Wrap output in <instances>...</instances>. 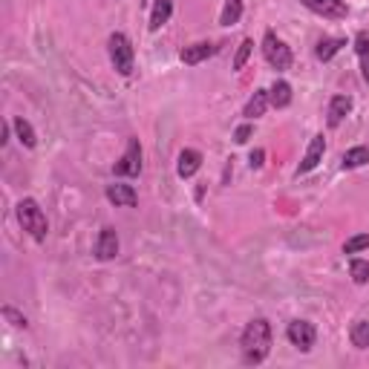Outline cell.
I'll return each instance as SVG.
<instances>
[{"mask_svg":"<svg viewBox=\"0 0 369 369\" xmlns=\"http://www.w3.org/2000/svg\"><path fill=\"white\" fill-rule=\"evenodd\" d=\"M239 349H242V363H249V366L263 363L271 352V323L265 318H254L242 329Z\"/></svg>","mask_w":369,"mask_h":369,"instance_id":"cell-1","label":"cell"},{"mask_svg":"<svg viewBox=\"0 0 369 369\" xmlns=\"http://www.w3.org/2000/svg\"><path fill=\"white\" fill-rule=\"evenodd\" d=\"M18 223L23 225V231H29V237L44 242L46 234H49V223H46V213L41 211V205L32 199V196H26L18 202Z\"/></svg>","mask_w":369,"mask_h":369,"instance_id":"cell-2","label":"cell"},{"mask_svg":"<svg viewBox=\"0 0 369 369\" xmlns=\"http://www.w3.org/2000/svg\"><path fill=\"white\" fill-rule=\"evenodd\" d=\"M107 52H110V61L118 75H130L133 73V61H136V52H133V44L125 32H113L110 41H107Z\"/></svg>","mask_w":369,"mask_h":369,"instance_id":"cell-3","label":"cell"},{"mask_svg":"<svg viewBox=\"0 0 369 369\" xmlns=\"http://www.w3.org/2000/svg\"><path fill=\"white\" fill-rule=\"evenodd\" d=\"M263 55L268 61V67L277 73H286L292 67V49L286 46V41L277 38V32H271V29L263 35Z\"/></svg>","mask_w":369,"mask_h":369,"instance_id":"cell-4","label":"cell"},{"mask_svg":"<svg viewBox=\"0 0 369 369\" xmlns=\"http://www.w3.org/2000/svg\"><path fill=\"white\" fill-rule=\"evenodd\" d=\"M286 337H289V344L297 346L300 352H309L315 346V341H318V329L309 320H292L289 329H286Z\"/></svg>","mask_w":369,"mask_h":369,"instance_id":"cell-5","label":"cell"},{"mask_svg":"<svg viewBox=\"0 0 369 369\" xmlns=\"http://www.w3.org/2000/svg\"><path fill=\"white\" fill-rule=\"evenodd\" d=\"M113 173L115 176H139L142 173V144H139V139L127 142L125 156L113 165Z\"/></svg>","mask_w":369,"mask_h":369,"instance_id":"cell-6","label":"cell"},{"mask_svg":"<svg viewBox=\"0 0 369 369\" xmlns=\"http://www.w3.org/2000/svg\"><path fill=\"white\" fill-rule=\"evenodd\" d=\"M300 4L309 9V12L326 18V20H344V18L349 15L346 0H300Z\"/></svg>","mask_w":369,"mask_h":369,"instance_id":"cell-7","label":"cell"},{"mask_svg":"<svg viewBox=\"0 0 369 369\" xmlns=\"http://www.w3.org/2000/svg\"><path fill=\"white\" fill-rule=\"evenodd\" d=\"M323 153H326V139L318 133V136H312V142H309V150H306L303 162L297 165V176H303V173L315 170V168L320 165V159H323Z\"/></svg>","mask_w":369,"mask_h":369,"instance_id":"cell-8","label":"cell"},{"mask_svg":"<svg viewBox=\"0 0 369 369\" xmlns=\"http://www.w3.org/2000/svg\"><path fill=\"white\" fill-rule=\"evenodd\" d=\"M107 199L115 205V208H136L139 202V194L133 191V184H121V182H113L107 184Z\"/></svg>","mask_w":369,"mask_h":369,"instance_id":"cell-9","label":"cell"},{"mask_svg":"<svg viewBox=\"0 0 369 369\" xmlns=\"http://www.w3.org/2000/svg\"><path fill=\"white\" fill-rule=\"evenodd\" d=\"M211 55H217V44H211V41H199V44L184 46L179 58H182V64L196 67V64H202V61H208Z\"/></svg>","mask_w":369,"mask_h":369,"instance_id":"cell-10","label":"cell"},{"mask_svg":"<svg viewBox=\"0 0 369 369\" xmlns=\"http://www.w3.org/2000/svg\"><path fill=\"white\" fill-rule=\"evenodd\" d=\"M115 254H118V234H115V228L104 225L99 239H96V257L99 260H113Z\"/></svg>","mask_w":369,"mask_h":369,"instance_id":"cell-11","label":"cell"},{"mask_svg":"<svg viewBox=\"0 0 369 369\" xmlns=\"http://www.w3.org/2000/svg\"><path fill=\"white\" fill-rule=\"evenodd\" d=\"M199 168H202V153L194 150V147H184V150L179 153V162H176V173H179V179H191Z\"/></svg>","mask_w":369,"mask_h":369,"instance_id":"cell-12","label":"cell"},{"mask_svg":"<svg viewBox=\"0 0 369 369\" xmlns=\"http://www.w3.org/2000/svg\"><path fill=\"white\" fill-rule=\"evenodd\" d=\"M349 113H352V99H349V96H332V99H329V110H326L329 127H337Z\"/></svg>","mask_w":369,"mask_h":369,"instance_id":"cell-13","label":"cell"},{"mask_svg":"<svg viewBox=\"0 0 369 369\" xmlns=\"http://www.w3.org/2000/svg\"><path fill=\"white\" fill-rule=\"evenodd\" d=\"M268 101H271V107H277V110L289 107V104H292V84L283 81V78H277V81L271 84V89H268Z\"/></svg>","mask_w":369,"mask_h":369,"instance_id":"cell-14","label":"cell"},{"mask_svg":"<svg viewBox=\"0 0 369 369\" xmlns=\"http://www.w3.org/2000/svg\"><path fill=\"white\" fill-rule=\"evenodd\" d=\"M268 89H254V96L249 99V104H245V110H242V115L249 118V121H254V118H260L265 110H268Z\"/></svg>","mask_w":369,"mask_h":369,"instance_id":"cell-15","label":"cell"},{"mask_svg":"<svg viewBox=\"0 0 369 369\" xmlns=\"http://www.w3.org/2000/svg\"><path fill=\"white\" fill-rule=\"evenodd\" d=\"M173 15V0H156L153 4V12H150V32H156L162 29Z\"/></svg>","mask_w":369,"mask_h":369,"instance_id":"cell-16","label":"cell"},{"mask_svg":"<svg viewBox=\"0 0 369 369\" xmlns=\"http://www.w3.org/2000/svg\"><path fill=\"white\" fill-rule=\"evenodd\" d=\"M369 162V147L366 144H358V147H349L344 156H341V168L344 170H355V168H363Z\"/></svg>","mask_w":369,"mask_h":369,"instance_id":"cell-17","label":"cell"},{"mask_svg":"<svg viewBox=\"0 0 369 369\" xmlns=\"http://www.w3.org/2000/svg\"><path fill=\"white\" fill-rule=\"evenodd\" d=\"M355 52H358V61H361V75L369 84V32H363V29L355 35Z\"/></svg>","mask_w":369,"mask_h":369,"instance_id":"cell-18","label":"cell"},{"mask_svg":"<svg viewBox=\"0 0 369 369\" xmlns=\"http://www.w3.org/2000/svg\"><path fill=\"white\" fill-rule=\"evenodd\" d=\"M341 46H346L344 38H323L315 46V55H318V61H329V58H334L337 52H341Z\"/></svg>","mask_w":369,"mask_h":369,"instance_id":"cell-19","label":"cell"},{"mask_svg":"<svg viewBox=\"0 0 369 369\" xmlns=\"http://www.w3.org/2000/svg\"><path fill=\"white\" fill-rule=\"evenodd\" d=\"M349 341L355 349H369V320H355L349 329Z\"/></svg>","mask_w":369,"mask_h":369,"instance_id":"cell-20","label":"cell"},{"mask_svg":"<svg viewBox=\"0 0 369 369\" xmlns=\"http://www.w3.org/2000/svg\"><path fill=\"white\" fill-rule=\"evenodd\" d=\"M12 127H15V133H18V139H20L23 147H35V144H38V136H35L32 125H29L26 118H15V121H12Z\"/></svg>","mask_w":369,"mask_h":369,"instance_id":"cell-21","label":"cell"},{"mask_svg":"<svg viewBox=\"0 0 369 369\" xmlns=\"http://www.w3.org/2000/svg\"><path fill=\"white\" fill-rule=\"evenodd\" d=\"M242 18V0H225V9L220 15V23L223 26H237Z\"/></svg>","mask_w":369,"mask_h":369,"instance_id":"cell-22","label":"cell"},{"mask_svg":"<svg viewBox=\"0 0 369 369\" xmlns=\"http://www.w3.org/2000/svg\"><path fill=\"white\" fill-rule=\"evenodd\" d=\"M251 49H254V41H251V38H245V41L239 44V49H237V55H234V70H237V73L245 70V64H249V58H251Z\"/></svg>","mask_w":369,"mask_h":369,"instance_id":"cell-23","label":"cell"},{"mask_svg":"<svg viewBox=\"0 0 369 369\" xmlns=\"http://www.w3.org/2000/svg\"><path fill=\"white\" fill-rule=\"evenodd\" d=\"M349 274H352V280H355L358 286L369 283V263H366V260H352V263H349Z\"/></svg>","mask_w":369,"mask_h":369,"instance_id":"cell-24","label":"cell"},{"mask_svg":"<svg viewBox=\"0 0 369 369\" xmlns=\"http://www.w3.org/2000/svg\"><path fill=\"white\" fill-rule=\"evenodd\" d=\"M366 249H369V234H358V237L344 242V254H358V251H366Z\"/></svg>","mask_w":369,"mask_h":369,"instance_id":"cell-25","label":"cell"},{"mask_svg":"<svg viewBox=\"0 0 369 369\" xmlns=\"http://www.w3.org/2000/svg\"><path fill=\"white\" fill-rule=\"evenodd\" d=\"M4 318H6L12 326H18V329H26V318H23L20 312H15L12 306H4Z\"/></svg>","mask_w":369,"mask_h":369,"instance_id":"cell-26","label":"cell"},{"mask_svg":"<svg viewBox=\"0 0 369 369\" xmlns=\"http://www.w3.org/2000/svg\"><path fill=\"white\" fill-rule=\"evenodd\" d=\"M251 136H254V127H251V125H239V127L234 130V142H237V144H245Z\"/></svg>","mask_w":369,"mask_h":369,"instance_id":"cell-27","label":"cell"},{"mask_svg":"<svg viewBox=\"0 0 369 369\" xmlns=\"http://www.w3.org/2000/svg\"><path fill=\"white\" fill-rule=\"evenodd\" d=\"M263 159H265V150H251V156H249V165L251 168H263Z\"/></svg>","mask_w":369,"mask_h":369,"instance_id":"cell-28","label":"cell"}]
</instances>
